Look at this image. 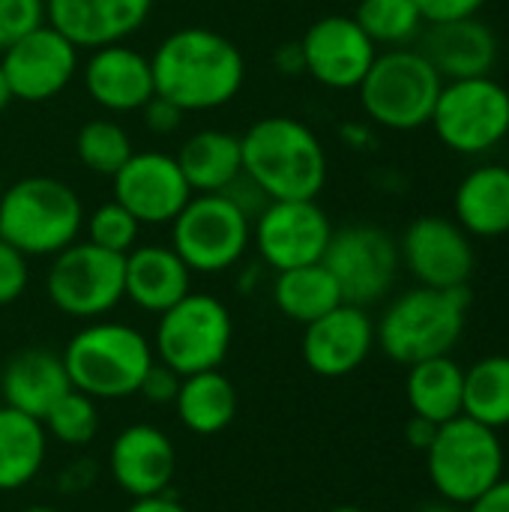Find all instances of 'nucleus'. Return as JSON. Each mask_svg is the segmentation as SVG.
<instances>
[{
    "instance_id": "nucleus-1",
    "label": "nucleus",
    "mask_w": 509,
    "mask_h": 512,
    "mask_svg": "<svg viewBox=\"0 0 509 512\" xmlns=\"http://www.w3.org/2000/svg\"><path fill=\"white\" fill-rule=\"evenodd\" d=\"M156 96L186 111L228 105L246 81L243 51L210 27H177L150 54Z\"/></svg>"
},
{
    "instance_id": "nucleus-2",
    "label": "nucleus",
    "mask_w": 509,
    "mask_h": 512,
    "mask_svg": "<svg viewBox=\"0 0 509 512\" xmlns=\"http://www.w3.org/2000/svg\"><path fill=\"white\" fill-rule=\"evenodd\" d=\"M243 171L261 183L270 201L318 198L327 186L330 162L321 138L303 120L273 114L255 120L240 135Z\"/></svg>"
},
{
    "instance_id": "nucleus-3",
    "label": "nucleus",
    "mask_w": 509,
    "mask_h": 512,
    "mask_svg": "<svg viewBox=\"0 0 509 512\" xmlns=\"http://www.w3.org/2000/svg\"><path fill=\"white\" fill-rule=\"evenodd\" d=\"M471 288H426L417 285L399 294L375 324V345L402 366L432 357H447L468 321Z\"/></svg>"
},
{
    "instance_id": "nucleus-4",
    "label": "nucleus",
    "mask_w": 509,
    "mask_h": 512,
    "mask_svg": "<svg viewBox=\"0 0 509 512\" xmlns=\"http://www.w3.org/2000/svg\"><path fill=\"white\" fill-rule=\"evenodd\" d=\"M60 357L72 390L96 402L135 396L147 369L156 363L153 345L141 330L102 318L81 327Z\"/></svg>"
},
{
    "instance_id": "nucleus-5",
    "label": "nucleus",
    "mask_w": 509,
    "mask_h": 512,
    "mask_svg": "<svg viewBox=\"0 0 509 512\" xmlns=\"http://www.w3.org/2000/svg\"><path fill=\"white\" fill-rule=\"evenodd\" d=\"M84 204L57 177H21L0 192V240L27 258H54L84 231Z\"/></svg>"
},
{
    "instance_id": "nucleus-6",
    "label": "nucleus",
    "mask_w": 509,
    "mask_h": 512,
    "mask_svg": "<svg viewBox=\"0 0 509 512\" xmlns=\"http://www.w3.org/2000/svg\"><path fill=\"white\" fill-rule=\"evenodd\" d=\"M444 78L420 48L378 51L372 69L360 81V105L375 126L414 132L429 126Z\"/></svg>"
},
{
    "instance_id": "nucleus-7",
    "label": "nucleus",
    "mask_w": 509,
    "mask_h": 512,
    "mask_svg": "<svg viewBox=\"0 0 509 512\" xmlns=\"http://www.w3.org/2000/svg\"><path fill=\"white\" fill-rule=\"evenodd\" d=\"M504 447L495 429L456 417L438 426L432 447L426 450V468L441 501L468 507L504 477Z\"/></svg>"
},
{
    "instance_id": "nucleus-8",
    "label": "nucleus",
    "mask_w": 509,
    "mask_h": 512,
    "mask_svg": "<svg viewBox=\"0 0 509 512\" xmlns=\"http://www.w3.org/2000/svg\"><path fill=\"white\" fill-rule=\"evenodd\" d=\"M234 321L228 306L201 291H189L180 303L159 315L153 354L180 378L219 369L231 351Z\"/></svg>"
},
{
    "instance_id": "nucleus-9",
    "label": "nucleus",
    "mask_w": 509,
    "mask_h": 512,
    "mask_svg": "<svg viewBox=\"0 0 509 512\" xmlns=\"http://www.w3.org/2000/svg\"><path fill=\"white\" fill-rule=\"evenodd\" d=\"M429 126L447 150L486 156L509 138V90L495 75L444 81Z\"/></svg>"
},
{
    "instance_id": "nucleus-10",
    "label": "nucleus",
    "mask_w": 509,
    "mask_h": 512,
    "mask_svg": "<svg viewBox=\"0 0 509 512\" xmlns=\"http://www.w3.org/2000/svg\"><path fill=\"white\" fill-rule=\"evenodd\" d=\"M192 273H225L252 246V222L225 195H192L171 222L168 243Z\"/></svg>"
},
{
    "instance_id": "nucleus-11",
    "label": "nucleus",
    "mask_w": 509,
    "mask_h": 512,
    "mask_svg": "<svg viewBox=\"0 0 509 512\" xmlns=\"http://www.w3.org/2000/svg\"><path fill=\"white\" fill-rule=\"evenodd\" d=\"M123 258L90 240H75L51 258L45 291L57 312L78 321H99L120 306L123 294Z\"/></svg>"
},
{
    "instance_id": "nucleus-12",
    "label": "nucleus",
    "mask_w": 509,
    "mask_h": 512,
    "mask_svg": "<svg viewBox=\"0 0 509 512\" xmlns=\"http://www.w3.org/2000/svg\"><path fill=\"white\" fill-rule=\"evenodd\" d=\"M321 264L333 273L342 300L366 309L396 285L402 267L399 240L378 225H348L333 231Z\"/></svg>"
},
{
    "instance_id": "nucleus-13",
    "label": "nucleus",
    "mask_w": 509,
    "mask_h": 512,
    "mask_svg": "<svg viewBox=\"0 0 509 512\" xmlns=\"http://www.w3.org/2000/svg\"><path fill=\"white\" fill-rule=\"evenodd\" d=\"M333 231L336 228L318 198L270 201L252 222V246L270 270L282 273L324 261Z\"/></svg>"
},
{
    "instance_id": "nucleus-14",
    "label": "nucleus",
    "mask_w": 509,
    "mask_h": 512,
    "mask_svg": "<svg viewBox=\"0 0 509 512\" xmlns=\"http://www.w3.org/2000/svg\"><path fill=\"white\" fill-rule=\"evenodd\" d=\"M0 66L6 72L12 99L39 105L69 87L78 72V48L45 21L9 48H3Z\"/></svg>"
},
{
    "instance_id": "nucleus-15",
    "label": "nucleus",
    "mask_w": 509,
    "mask_h": 512,
    "mask_svg": "<svg viewBox=\"0 0 509 512\" xmlns=\"http://www.w3.org/2000/svg\"><path fill=\"white\" fill-rule=\"evenodd\" d=\"M399 258L426 288H465L477 267L471 234L447 216L414 219L399 240Z\"/></svg>"
},
{
    "instance_id": "nucleus-16",
    "label": "nucleus",
    "mask_w": 509,
    "mask_h": 512,
    "mask_svg": "<svg viewBox=\"0 0 509 512\" xmlns=\"http://www.w3.org/2000/svg\"><path fill=\"white\" fill-rule=\"evenodd\" d=\"M114 201L123 204L141 225H171L195 195L177 165V156L162 150L132 153L111 177Z\"/></svg>"
},
{
    "instance_id": "nucleus-17",
    "label": "nucleus",
    "mask_w": 509,
    "mask_h": 512,
    "mask_svg": "<svg viewBox=\"0 0 509 512\" xmlns=\"http://www.w3.org/2000/svg\"><path fill=\"white\" fill-rule=\"evenodd\" d=\"M306 75L330 90H357L378 57V45L366 36L354 15H324L300 36Z\"/></svg>"
},
{
    "instance_id": "nucleus-18",
    "label": "nucleus",
    "mask_w": 509,
    "mask_h": 512,
    "mask_svg": "<svg viewBox=\"0 0 509 512\" xmlns=\"http://www.w3.org/2000/svg\"><path fill=\"white\" fill-rule=\"evenodd\" d=\"M375 348V321L363 306L339 303L303 330V363L321 378H345L357 372Z\"/></svg>"
},
{
    "instance_id": "nucleus-19",
    "label": "nucleus",
    "mask_w": 509,
    "mask_h": 512,
    "mask_svg": "<svg viewBox=\"0 0 509 512\" xmlns=\"http://www.w3.org/2000/svg\"><path fill=\"white\" fill-rule=\"evenodd\" d=\"M81 78L90 102L108 114L141 111L156 96L150 57L138 48H129L126 42L93 48Z\"/></svg>"
},
{
    "instance_id": "nucleus-20",
    "label": "nucleus",
    "mask_w": 509,
    "mask_h": 512,
    "mask_svg": "<svg viewBox=\"0 0 509 512\" xmlns=\"http://www.w3.org/2000/svg\"><path fill=\"white\" fill-rule=\"evenodd\" d=\"M108 471L117 489H123L132 501L165 495L177 471V453L162 429L135 423L111 441Z\"/></svg>"
},
{
    "instance_id": "nucleus-21",
    "label": "nucleus",
    "mask_w": 509,
    "mask_h": 512,
    "mask_svg": "<svg viewBox=\"0 0 509 512\" xmlns=\"http://www.w3.org/2000/svg\"><path fill=\"white\" fill-rule=\"evenodd\" d=\"M153 12V0H45V21L75 48L126 42Z\"/></svg>"
},
{
    "instance_id": "nucleus-22",
    "label": "nucleus",
    "mask_w": 509,
    "mask_h": 512,
    "mask_svg": "<svg viewBox=\"0 0 509 512\" xmlns=\"http://www.w3.org/2000/svg\"><path fill=\"white\" fill-rule=\"evenodd\" d=\"M423 57L438 69L444 81L483 78L495 72L498 63V36L495 30L474 18L429 24L423 33Z\"/></svg>"
},
{
    "instance_id": "nucleus-23",
    "label": "nucleus",
    "mask_w": 509,
    "mask_h": 512,
    "mask_svg": "<svg viewBox=\"0 0 509 512\" xmlns=\"http://www.w3.org/2000/svg\"><path fill=\"white\" fill-rule=\"evenodd\" d=\"M192 291V270L162 243L135 246L123 258V294L132 306L150 315L168 312Z\"/></svg>"
},
{
    "instance_id": "nucleus-24",
    "label": "nucleus",
    "mask_w": 509,
    "mask_h": 512,
    "mask_svg": "<svg viewBox=\"0 0 509 512\" xmlns=\"http://www.w3.org/2000/svg\"><path fill=\"white\" fill-rule=\"evenodd\" d=\"M72 390V381L66 375L63 357L45 348H24L0 372V393L3 405L24 411L36 420H45V414Z\"/></svg>"
},
{
    "instance_id": "nucleus-25",
    "label": "nucleus",
    "mask_w": 509,
    "mask_h": 512,
    "mask_svg": "<svg viewBox=\"0 0 509 512\" xmlns=\"http://www.w3.org/2000/svg\"><path fill=\"white\" fill-rule=\"evenodd\" d=\"M456 222L480 240L509 234V168L486 162L462 177L453 195Z\"/></svg>"
},
{
    "instance_id": "nucleus-26",
    "label": "nucleus",
    "mask_w": 509,
    "mask_h": 512,
    "mask_svg": "<svg viewBox=\"0 0 509 512\" xmlns=\"http://www.w3.org/2000/svg\"><path fill=\"white\" fill-rule=\"evenodd\" d=\"M177 165L195 195H219L243 171L240 135L225 129H201L180 144Z\"/></svg>"
},
{
    "instance_id": "nucleus-27",
    "label": "nucleus",
    "mask_w": 509,
    "mask_h": 512,
    "mask_svg": "<svg viewBox=\"0 0 509 512\" xmlns=\"http://www.w3.org/2000/svg\"><path fill=\"white\" fill-rule=\"evenodd\" d=\"M405 393H408V405H411L414 417L444 426V423L462 417L465 369L450 354L414 363V366H408Z\"/></svg>"
},
{
    "instance_id": "nucleus-28",
    "label": "nucleus",
    "mask_w": 509,
    "mask_h": 512,
    "mask_svg": "<svg viewBox=\"0 0 509 512\" xmlns=\"http://www.w3.org/2000/svg\"><path fill=\"white\" fill-rule=\"evenodd\" d=\"M48 456L42 420L0 405V492H15L36 480Z\"/></svg>"
},
{
    "instance_id": "nucleus-29",
    "label": "nucleus",
    "mask_w": 509,
    "mask_h": 512,
    "mask_svg": "<svg viewBox=\"0 0 509 512\" xmlns=\"http://www.w3.org/2000/svg\"><path fill=\"white\" fill-rule=\"evenodd\" d=\"M180 423L195 435H219L237 417V390L219 369L186 375L174 399Z\"/></svg>"
},
{
    "instance_id": "nucleus-30",
    "label": "nucleus",
    "mask_w": 509,
    "mask_h": 512,
    "mask_svg": "<svg viewBox=\"0 0 509 512\" xmlns=\"http://www.w3.org/2000/svg\"><path fill=\"white\" fill-rule=\"evenodd\" d=\"M273 303L288 321H297L306 327L345 300H342V291H339L333 273L318 261V264H306V267L276 273Z\"/></svg>"
},
{
    "instance_id": "nucleus-31",
    "label": "nucleus",
    "mask_w": 509,
    "mask_h": 512,
    "mask_svg": "<svg viewBox=\"0 0 509 512\" xmlns=\"http://www.w3.org/2000/svg\"><path fill=\"white\" fill-rule=\"evenodd\" d=\"M462 414L489 426L504 429L509 426V357L492 354L477 360L471 369H465V396H462Z\"/></svg>"
},
{
    "instance_id": "nucleus-32",
    "label": "nucleus",
    "mask_w": 509,
    "mask_h": 512,
    "mask_svg": "<svg viewBox=\"0 0 509 512\" xmlns=\"http://www.w3.org/2000/svg\"><path fill=\"white\" fill-rule=\"evenodd\" d=\"M354 18L375 45L387 48H405L426 24L414 0H357Z\"/></svg>"
},
{
    "instance_id": "nucleus-33",
    "label": "nucleus",
    "mask_w": 509,
    "mask_h": 512,
    "mask_svg": "<svg viewBox=\"0 0 509 512\" xmlns=\"http://www.w3.org/2000/svg\"><path fill=\"white\" fill-rule=\"evenodd\" d=\"M75 153H78L81 165L90 174H99V177H108L111 180L129 162V156L135 153V147H132L129 132L117 120L96 117V120H87L78 129V135H75Z\"/></svg>"
},
{
    "instance_id": "nucleus-34",
    "label": "nucleus",
    "mask_w": 509,
    "mask_h": 512,
    "mask_svg": "<svg viewBox=\"0 0 509 512\" xmlns=\"http://www.w3.org/2000/svg\"><path fill=\"white\" fill-rule=\"evenodd\" d=\"M45 432L66 447H87L99 435V405L96 399L69 390L42 420Z\"/></svg>"
},
{
    "instance_id": "nucleus-35",
    "label": "nucleus",
    "mask_w": 509,
    "mask_h": 512,
    "mask_svg": "<svg viewBox=\"0 0 509 512\" xmlns=\"http://www.w3.org/2000/svg\"><path fill=\"white\" fill-rule=\"evenodd\" d=\"M84 234L93 246L108 249L114 255H126L138 246L141 222L123 204L111 198L84 216Z\"/></svg>"
},
{
    "instance_id": "nucleus-36",
    "label": "nucleus",
    "mask_w": 509,
    "mask_h": 512,
    "mask_svg": "<svg viewBox=\"0 0 509 512\" xmlns=\"http://www.w3.org/2000/svg\"><path fill=\"white\" fill-rule=\"evenodd\" d=\"M45 24V0H0V51Z\"/></svg>"
},
{
    "instance_id": "nucleus-37",
    "label": "nucleus",
    "mask_w": 509,
    "mask_h": 512,
    "mask_svg": "<svg viewBox=\"0 0 509 512\" xmlns=\"http://www.w3.org/2000/svg\"><path fill=\"white\" fill-rule=\"evenodd\" d=\"M27 261L30 258L24 252L0 240V306H12L27 291V282H30Z\"/></svg>"
},
{
    "instance_id": "nucleus-38",
    "label": "nucleus",
    "mask_w": 509,
    "mask_h": 512,
    "mask_svg": "<svg viewBox=\"0 0 509 512\" xmlns=\"http://www.w3.org/2000/svg\"><path fill=\"white\" fill-rule=\"evenodd\" d=\"M219 195H225V198H228V201H231V204H234L246 219H249V222H255V219L264 213V207L270 204V195H267V192L261 189V183H258V180H252L246 171H240V174H237V177H234L222 192H219Z\"/></svg>"
},
{
    "instance_id": "nucleus-39",
    "label": "nucleus",
    "mask_w": 509,
    "mask_h": 512,
    "mask_svg": "<svg viewBox=\"0 0 509 512\" xmlns=\"http://www.w3.org/2000/svg\"><path fill=\"white\" fill-rule=\"evenodd\" d=\"M180 375L177 372H171L165 363H153L150 369H147V375H144V381H141V387H138V393L135 396H144L150 405H174V399H177V393H180Z\"/></svg>"
},
{
    "instance_id": "nucleus-40",
    "label": "nucleus",
    "mask_w": 509,
    "mask_h": 512,
    "mask_svg": "<svg viewBox=\"0 0 509 512\" xmlns=\"http://www.w3.org/2000/svg\"><path fill=\"white\" fill-rule=\"evenodd\" d=\"M426 24H447L480 15L486 0H414Z\"/></svg>"
},
{
    "instance_id": "nucleus-41",
    "label": "nucleus",
    "mask_w": 509,
    "mask_h": 512,
    "mask_svg": "<svg viewBox=\"0 0 509 512\" xmlns=\"http://www.w3.org/2000/svg\"><path fill=\"white\" fill-rule=\"evenodd\" d=\"M141 114H144L147 129L156 132V135H171V132L183 123V111H180L177 105H171L168 99H162V96H153V99L141 108Z\"/></svg>"
},
{
    "instance_id": "nucleus-42",
    "label": "nucleus",
    "mask_w": 509,
    "mask_h": 512,
    "mask_svg": "<svg viewBox=\"0 0 509 512\" xmlns=\"http://www.w3.org/2000/svg\"><path fill=\"white\" fill-rule=\"evenodd\" d=\"M273 66L279 75L285 78H297V75H306V57H303V45L300 39L294 42H282L276 51H273Z\"/></svg>"
},
{
    "instance_id": "nucleus-43",
    "label": "nucleus",
    "mask_w": 509,
    "mask_h": 512,
    "mask_svg": "<svg viewBox=\"0 0 509 512\" xmlns=\"http://www.w3.org/2000/svg\"><path fill=\"white\" fill-rule=\"evenodd\" d=\"M465 512H509V480L501 477L489 492H483Z\"/></svg>"
},
{
    "instance_id": "nucleus-44",
    "label": "nucleus",
    "mask_w": 509,
    "mask_h": 512,
    "mask_svg": "<svg viewBox=\"0 0 509 512\" xmlns=\"http://www.w3.org/2000/svg\"><path fill=\"white\" fill-rule=\"evenodd\" d=\"M435 435H438V423L423 420V417H411L408 426H405V441H408L414 450H420V453H426V450L432 447Z\"/></svg>"
},
{
    "instance_id": "nucleus-45",
    "label": "nucleus",
    "mask_w": 509,
    "mask_h": 512,
    "mask_svg": "<svg viewBox=\"0 0 509 512\" xmlns=\"http://www.w3.org/2000/svg\"><path fill=\"white\" fill-rule=\"evenodd\" d=\"M126 512H189L180 501H174V498H168V492L165 495H153V498H138V501H132V507Z\"/></svg>"
},
{
    "instance_id": "nucleus-46",
    "label": "nucleus",
    "mask_w": 509,
    "mask_h": 512,
    "mask_svg": "<svg viewBox=\"0 0 509 512\" xmlns=\"http://www.w3.org/2000/svg\"><path fill=\"white\" fill-rule=\"evenodd\" d=\"M342 138L348 141V147H366V144H372L369 129H366V126H357V123L342 126Z\"/></svg>"
},
{
    "instance_id": "nucleus-47",
    "label": "nucleus",
    "mask_w": 509,
    "mask_h": 512,
    "mask_svg": "<svg viewBox=\"0 0 509 512\" xmlns=\"http://www.w3.org/2000/svg\"><path fill=\"white\" fill-rule=\"evenodd\" d=\"M9 102H15V99H12V90H9L6 72H3V66H0V111H3V108H6Z\"/></svg>"
},
{
    "instance_id": "nucleus-48",
    "label": "nucleus",
    "mask_w": 509,
    "mask_h": 512,
    "mask_svg": "<svg viewBox=\"0 0 509 512\" xmlns=\"http://www.w3.org/2000/svg\"><path fill=\"white\" fill-rule=\"evenodd\" d=\"M417 512H465L459 504H450V501H438V504H426L423 510Z\"/></svg>"
},
{
    "instance_id": "nucleus-49",
    "label": "nucleus",
    "mask_w": 509,
    "mask_h": 512,
    "mask_svg": "<svg viewBox=\"0 0 509 512\" xmlns=\"http://www.w3.org/2000/svg\"><path fill=\"white\" fill-rule=\"evenodd\" d=\"M330 512H366V510H360V507H336V510H330Z\"/></svg>"
},
{
    "instance_id": "nucleus-50",
    "label": "nucleus",
    "mask_w": 509,
    "mask_h": 512,
    "mask_svg": "<svg viewBox=\"0 0 509 512\" xmlns=\"http://www.w3.org/2000/svg\"><path fill=\"white\" fill-rule=\"evenodd\" d=\"M24 512H57V510H51V507H30V510H24Z\"/></svg>"
},
{
    "instance_id": "nucleus-51",
    "label": "nucleus",
    "mask_w": 509,
    "mask_h": 512,
    "mask_svg": "<svg viewBox=\"0 0 509 512\" xmlns=\"http://www.w3.org/2000/svg\"><path fill=\"white\" fill-rule=\"evenodd\" d=\"M0 192H3V177H0Z\"/></svg>"
},
{
    "instance_id": "nucleus-52",
    "label": "nucleus",
    "mask_w": 509,
    "mask_h": 512,
    "mask_svg": "<svg viewBox=\"0 0 509 512\" xmlns=\"http://www.w3.org/2000/svg\"><path fill=\"white\" fill-rule=\"evenodd\" d=\"M354 3H357V0H354Z\"/></svg>"
}]
</instances>
